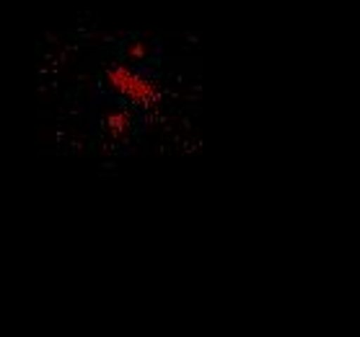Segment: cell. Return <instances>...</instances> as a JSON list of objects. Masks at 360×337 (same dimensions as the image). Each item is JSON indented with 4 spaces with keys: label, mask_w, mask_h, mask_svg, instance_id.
<instances>
[{
    "label": "cell",
    "mask_w": 360,
    "mask_h": 337,
    "mask_svg": "<svg viewBox=\"0 0 360 337\" xmlns=\"http://www.w3.org/2000/svg\"><path fill=\"white\" fill-rule=\"evenodd\" d=\"M107 86L117 91L122 99L135 101V104H150L158 96V89L153 81L143 78L140 73L124 65H112L107 70Z\"/></svg>",
    "instance_id": "cell-1"
}]
</instances>
